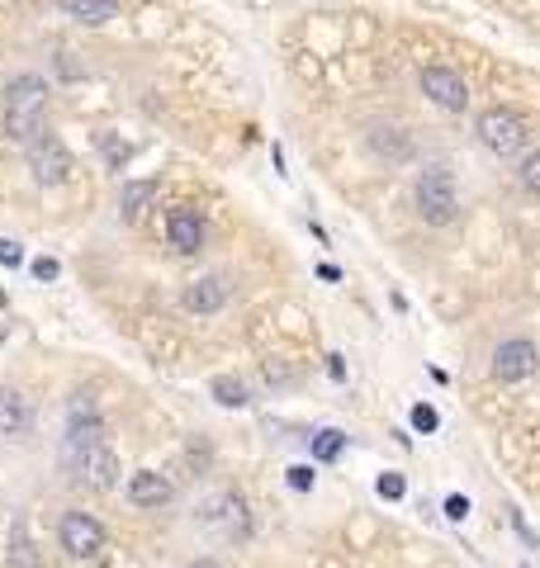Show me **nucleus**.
<instances>
[{
    "mask_svg": "<svg viewBox=\"0 0 540 568\" xmlns=\"http://www.w3.org/2000/svg\"><path fill=\"white\" fill-rule=\"evenodd\" d=\"M62 465L86 488H114L119 483V459L105 440L100 417H72L67 436H62Z\"/></svg>",
    "mask_w": 540,
    "mask_h": 568,
    "instance_id": "f257e3e1",
    "label": "nucleus"
},
{
    "mask_svg": "<svg viewBox=\"0 0 540 568\" xmlns=\"http://www.w3.org/2000/svg\"><path fill=\"white\" fill-rule=\"evenodd\" d=\"M43 104H48V86H43V76H14L10 86H5V133L14 142H38L48 129H43Z\"/></svg>",
    "mask_w": 540,
    "mask_h": 568,
    "instance_id": "f03ea898",
    "label": "nucleus"
},
{
    "mask_svg": "<svg viewBox=\"0 0 540 568\" xmlns=\"http://www.w3.org/2000/svg\"><path fill=\"white\" fill-rule=\"evenodd\" d=\"M474 133H479V142L488 147L493 157H516L526 147V119L516 110H503V104H493V110L479 114V123H474Z\"/></svg>",
    "mask_w": 540,
    "mask_h": 568,
    "instance_id": "7ed1b4c3",
    "label": "nucleus"
},
{
    "mask_svg": "<svg viewBox=\"0 0 540 568\" xmlns=\"http://www.w3.org/2000/svg\"><path fill=\"white\" fill-rule=\"evenodd\" d=\"M455 208H460V199H455L450 166H427V171L418 176V214H422L431 227H446V223L455 218Z\"/></svg>",
    "mask_w": 540,
    "mask_h": 568,
    "instance_id": "20e7f679",
    "label": "nucleus"
},
{
    "mask_svg": "<svg viewBox=\"0 0 540 568\" xmlns=\"http://www.w3.org/2000/svg\"><path fill=\"white\" fill-rule=\"evenodd\" d=\"M199 525H209V531H218L223 540H246V531H252V516H246V502L237 493H214L199 502Z\"/></svg>",
    "mask_w": 540,
    "mask_h": 568,
    "instance_id": "39448f33",
    "label": "nucleus"
},
{
    "mask_svg": "<svg viewBox=\"0 0 540 568\" xmlns=\"http://www.w3.org/2000/svg\"><path fill=\"white\" fill-rule=\"evenodd\" d=\"M535 370H540V351L526 336H507V342L493 351V379L497 384H526Z\"/></svg>",
    "mask_w": 540,
    "mask_h": 568,
    "instance_id": "423d86ee",
    "label": "nucleus"
},
{
    "mask_svg": "<svg viewBox=\"0 0 540 568\" xmlns=\"http://www.w3.org/2000/svg\"><path fill=\"white\" fill-rule=\"evenodd\" d=\"M62 535V550H67L72 559H100L105 554V525H100L91 512H67L57 525Z\"/></svg>",
    "mask_w": 540,
    "mask_h": 568,
    "instance_id": "0eeeda50",
    "label": "nucleus"
},
{
    "mask_svg": "<svg viewBox=\"0 0 540 568\" xmlns=\"http://www.w3.org/2000/svg\"><path fill=\"white\" fill-rule=\"evenodd\" d=\"M29 171H34L38 185H62L72 176V152L53 133H43L38 142H29Z\"/></svg>",
    "mask_w": 540,
    "mask_h": 568,
    "instance_id": "6e6552de",
    "label": "nucleus"
},
{
    "mask_svg": "<svg viewBox=\"0 0 540 568\" xmlns=\"http://www.w3.org/2000/svg\"><path fill=\"white\" fill-rule=\"evenodd\" d=\"M422 91H427V100L431 104H441V110H450V114H460L465 104H469V86H465V76L455 72V67H422Z\"/></svg>",
    "mask_w": 540,
    "mask_h": 568,
    "instance_id": "1a4fd4ad",
    "label": "nucleus"
},
{
    "mask_svg": "<svg viewBox=\"0 0 540 568\" xmlns=\"http://www.w3.org/2000/svg\"><path fill=\"white\" fill-rule=\"evenodd\" d=\"M34 431V408L19 389H0V436L5 440H24Z\"/></svg>",
    "mask_w": 540,
    "mask_h": 568,
    "instance_id": "9d476101",
    "label": "nucleus"
},
{
    "mask_svg": "<svg viewBox=\"0 0 540 568\" xmlns=\"http://www.w3.org/2000/svg\"><path fill=\"white\" fill-rule=\"evenodd\" d=\"M166 237H171V246L180 251V256H195V251L204 246V218L195 214V208H176V214L166 218Z\"/></svg>",
    "mask_w": 540,
    "mask_h": 568,
    "instance_id": "9b49d317",
    "label": "nucleus"
},
{
    "mask_svg": "<svg viewBox=\"0 0 540 568\" xmlns=\"http://www.w3.org/2000/svg\"><path fill=\"white\" fill-rule=\"evenodd\" d=\"M180 303H185V313H218L227 303V280H218V275L190 280L180 294Z\"/></svg>",
    "mask_w": 540,
    "mask_h": 568,
    "instance_id": "f8f14e48",
    "label": "nucleus"
},
{
    "mask_svg": "<svg viewBox=\"0 0 540 568\" xmlns=\"http://www.w3.org/2000/svg\"><path fill=\"white\" fill-rule=\"evenodd\" d=\"M129 502L133 507H166L171 502V478L157 474V469H142L129 478Z\"/></svg>",
    "mask_w": 540,
    "mask_h": 568,
    "instance_id": "ddd939ff",
    "label": "nucleus"
},
{
    "mask_svg": "<svg viewBox=\"0 0 540 568\" xmlns=\"http://www.w3.org/2000/svg\"><path fill=\"white\" fill-rule=\"evenodd\" d=\"M67 14L76 24H110L119 14V0H67Z\"/></svg>",
    "mask_w": 540,
    "mask_h": 568,
    "instance_id": "4468645a",
    "label": "nucleus"
},
{
    "mask_svg": "<svg viewBox=\"0 0 540 568\" xmlns=\"http://www.w3.org/2000/svg\"><path fill=\"white\" fill-rule=\"evenodd\" d=\"M157 199V180H133V185H123V218H142V214H148V204Z\"/></svg>",
    "mask_w": 540,
    "mask_h": 568,
    "instance_id": "2eb2a0df",
    "label": "nucleus"
},
{
    "mask_svg": "<svg viewBox=\"0 0 540 568\" xmlns=\"http://www.w3.org/2000/svg\"><path fill=\"white\" fill-rule=\"evenodd\" d=\"M370 147L384 152V157H408L412 152V138L399 133V129H380V133H370Z\"/></svg>",
    "mask_w": 540,
    "mask_h": 568,
    "instance_id": "dca6fc26",
    "label": "nucleus"
},
{
    "mask_svg": "<svg viewBox=\"0 0 540 568\" xmlns=\"http://www.w3.org/2000/svg\"><path fill=\"white\" fill-rule=\"evenodd\" d=\"M214 398H218L223 408H246V398H252V393H246V384H242V379H233V374H218V379H214Z\"/></svg>",
    "mask_w": 540,
    "mask_h": 568,
    "instance_id": "f3484780",
    "label": "nucleus"
},
{
    "mask_svg": "<svg viewBox=\"0 0 540 568\" xmlns=\"http://www.w3.org/2000/svg\"><path fill=\"white\" fill-rule=\"evenodd\" d=\"M342 450H346V431L327 427V431H318V436H313V455L323 459V465H332V459H342Z\"/></svg>",
    "mask_w": 540,
    "mask_h": 568,
    "instance_id": "a211bd4d",
    "label": "nucleus"
},
{
    "mask_svg": "<svg viewBox=\"0 0 540 568\" xmlns=\"http://www.w3.org/2000/svg\"><path fill=\"white\" fill-rule=\"evenodd\" d=\"M10 563H14V568H38V554H34V544H29L24 521H19L14 535H10Z\"/></svg>",
    "mask_w": 540,
    "mask_h": 568,
    "instance_id": "6ab92c4d",
    "label": "nucleus"
},
{
    "mask_svg": "<svg viewBox=\"0 0 540 568\" xmlns=\"http://www.w3.org/2000/svg\"><path fill=\"white\" fill-rule=\"evenodd\" d=\"M375 488H380L384 502H399V497H408V478H403V474H380Z\"/></svg>",
    "mask_w": 540,
    "mask_h": 568,
    "instance_id": "aec40b11",
    "label": "nucleus"
},
{
    "mask_svg": "<svg viewBox=\"0 0 540 568\" xmlns=\"http://www.w3.org/2000/svg\"><path fill=\"white\" fill-rule=\"evenodd\" d=\"M516 176H522V185L531 189V195H540V152H526V157H522V171H516Z\"/></svg>",
    "mask_w": 540,
    "mask_h": 568,
    "instance_id": "412c9836",
    "label": "nucleus"
},
{
    "mask_svg": "<svg viewBox=\"0 0 540 568\" xmlns=\"http://www.w3.org/2000/svg\"><path fill=\"white\" fill-rule=\"evenodd\" d=\"M436 427H441V417H436V408H427V403H418V408H412V431L431 436Z\"/></svg>",
    "mask_w": 540,
    "mask_h": 568,
    "instance_id": "4be33fe9",
    "label": "nucleus"
},
{
    "mask_svg": "<svg viewBox=\"0 0 540 568\" xmlns=\"http://www.w3.org/2000/svg\"><path fill=\"white\" fill-rule=\"evenodd\" d=\"M446 516H450V521H465V516H469V497H465V493H450V497H446Z\"/></svg>",
    "mask_w": 540,
    "mask_h": 568,
    "instance_id": "5701e85b",
    "label": "nucleus"
},
{
    "mask_svg": "<svg viewBox=\"0 0 540 568\" xmlns=\"http://www.w3.org/2000/svg\"><path fill=\"white\" fill-rule=\"evenodd\" d=\"M24 261V246L10 242V237H0V265H19Z\"/></svg>",
    "mask_w": 540,
    "mask_h": 568,
    "instance_id": "b1692460",
    "label": "nucleus"
},
{
    "mask_svg": "<svg viewBox=\"0 0 540 568\" xmlns=\"http://www.w3.org/2000/svg\"><path fill=\"white\" fill-rule=\"evenodd\" d=\"M289 488L308 493V488H313V469H308V465H294V469H289Z\"/></svg>",
    "mask_w": 540,
    "mask_h": 568,
    "instance_id": "393cba45",
    "label": "nucleus"
},
{
    "mask_svg": "<svg viewBox=\"0 0 540 568\" xmlns=\"http://www.w3.org/2000/svg\"><path fill=\"white\" fill-rule=\"evenodd\" d=\"M57 270H62V265H57L53 256H38V261H34V280H57Z\"/></svg>",
    "mask_w": 540,
    "mask_h": 568,
    "instance_id": "a878e982",
    "label": "nucleus"
},
{
    "mask_svg": "<svg viewBox=\"0 0 540 568\" xmlns=\"http://www.w3.org/2000/svg\"><path fill=\"white\" fill-rule=\"evenodd\" d=\"M512 525H516V535H522V544H526V550H535V531L526 525V516H522V512H512Z\"/></svg>",
    "mask_w": 540,
    "mask_h": 568,
    "instance_id": "bb28decb",
    "label": "nucleus"
},
{
    "mask_svg": "<svg viewBox=\"0 0 540 568\" xmlns=\"http://www.w3.org/2000/svg\"><path fill=\"white\" fill-rule=\"evenodd\" d=\"M327 374H332V379H337V384H342V379H346V361H342V355H327Z\"/></svg>",
    "mask_w": 540,
    "mask_h": 568,
    "instance_id": "cd10ccee",
    "label": "nucleus"
},
{
    "mask_svg": "<svg viewBox=\"0 0 540 568\" xmlns=\"http://www.w3.org/2000/svg\"><path fill=\"white\" fill-rule=\"evenodd\" d=\"M318 275H323L327 284H337V280H342V270H337V265H318Z\"/></svg>",
    "mask_w": 540,
    "mask_h": 568,
    "instance_id": "c85d7f7f",
    "label": "nucleus"
},
{
    "mask_svg": "<svg viewBox=\"0 0 540 568\" xmlns=\"http://www.w3.org/2000/svg\"><path fill=\"white\" fill-rule=\"evenodd\" d=\"M195 568H223V563H214V559H199Z\"/></svg>",
    "mask_w": 540,
    "mask_h": 568,
    "instance_id": "c756f323",
    "label": "nucleus"
}]
</instances>
